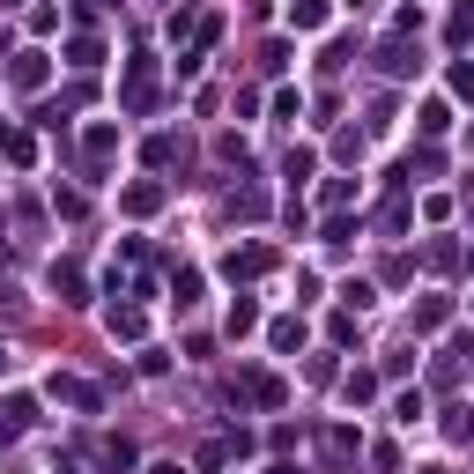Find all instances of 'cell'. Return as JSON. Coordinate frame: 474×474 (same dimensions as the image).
Wrapping results in <instances>:
<instances>
[{"label":"cell","mask_w":474,"mask_h":474,"mask_svg":"<svg viewBox=\"0 0 474 474\" xmlns=\"http://www.w3.org/2000/svg\"><path fill=\"white\" fill-rule=\"evenodd\" d=\"M0 370H8V348H0Z\"/></svg>","instance_id":"1"}]
</instances>
